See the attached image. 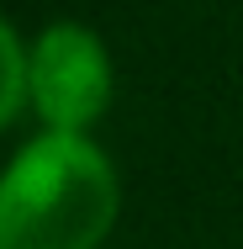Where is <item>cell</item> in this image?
<instances>
[{"mask_svg": "<svg viewBox=\"0 0 243 249\" xmlns=\"http://www.w3.org/2000/svg\"><path fill=\"white\" fill-rule=\"evenodd\" d=\"M21 96H27V53L16 43V32L0 21V127L16 117Z\"/></svg>", "mask_w": 243, "mask_h": 249, "instance_id": "3957f363", "label": "cell"}, {"mask_svg": "<svg viewBox=\"0 0 243 249\" xmlns=\"http://www.w3.org/2000/svg\"><path fill=\"white\" fill-rule=\"evenodd\" d=\"M27 96L48 127L85 133L111 106V58L100 37L80 21L48 27L27 53Z\"/></svg>", "mask_w": 243, "mask_h": 249, "instance_id": "7a4b0ae2", "label": "cell"}, {"mask_svg": "<svg viewBox=\"0 0 243 249\" xmlns=\"http://www.w3.org/2000/svg\"><path fill=\"white\" fill-rule=\"evenodd\" d=\"M116 201L111 159L85 133L48 127L0 175V249H96Z\"/></svg>", "mask_w": 243, "mask_h": 249, "instance_id": "6da1fadb", "label": "cell"}]
</instances>
